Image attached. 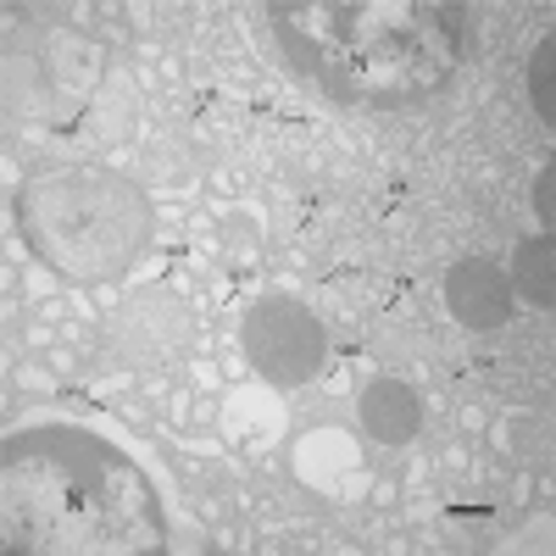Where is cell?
I'll use <instances>...</instances> for the list:
<instances>
[{"instance_id":"1","label":"cell","mask_w":556,"mask_h":556,"mask_svg":"<svg viewBox=\"0 0 556 556\" xmlns=\"http://www.w3.org/2000/svg\"><path fill=\"white\" fill-rule=\"evenodd\" d=\"M0 540L17 556H156L167 518L139 462L84 429H28L0 451Z\"/></svg>"},{"instance_id":"2","label":"cell","mask_w":556,"mask_h":556,"mask_svg":"<svg viewBox=\"0 0 556 556\" xmlns=\"http://www.w3.org/2000/svg\"><path fill=\"white\" fill-rule=\"evenodd\" d=\"M273 34L295 62L351 106H406L424 101L456 73L468 17L440 0H334V7H273Z\"/></svg>"},{"instance_id":"3","label":"cell","mask_w":556,"mask_h":556,"mask_svg":"<svg viewBox=\"0 0 556 556\" xmlns=\"http://www.w3.org/2000/svg\"><path fill=\"white\" fill-rule=\"evenodd\" d=\"M23 245L67 285L123 278L151 240V201L134 178L96 162H56L17 190Z\"/></svg>"},{"instance_id":"4","label":"cell","mask_w":556,"mask_h":556,"mask_svg":"<svg viewBox=\"0 0 556 556\" xmlns=\"http://www.w3.org/2000/svg\"><path fill=\"white\" fill-rule=\"evenodd\" d=\"M245 356L251 367L278 384V390H295V384H312L323 374V356H329V334H323V323L290 301V295H267L245 312Z\"/></svg>"},{"instance_id":"5","label":"cell","mask_w":556,"mask_h":556,"mask_svg":"<svg viewBox=\"0 0 556 556\" xmlns=\"http://www.w3.org/2000/svg\"><path fill=\"white\" fill-rule=\"evenodd\" d=\"M12 84L28 96V106H62L67 112L101 84V51L67 28H45L7 62V89Z\"/></svg>"},{"instance_id":"6","label":"cell","mask_w":556,"mask_h":556,"mask_svg":"<svg viewBox=\"0 0 556 556\" xmlns=\"http://www.w3.org/2000/svg\"><path fill=\"white\" fill-rule=\"evenodd\" d=\"M445 306L462 329H501V323H513V285H506V273L484 256H462L451 273H445Z\"/></svg>"},{"instance_id":"7","label":"cell","mask_w":556,"mask_h":556,"mask_svg":"<svg viewBox=\"0 0 556 556\" xmlns=\"http://www.w3.org/2000/svg\"><path fill=\"white\" fill-rule=\"evenodd\" d=\"M356 417H362V429L374 440L406 445L417 429H424V401H417V390L401 384V379H374L362 390V401H356Z\"/></svg>"},{"instance_id":"8","label":"cell","mask_w":556,"mask_h":556,"mask_svg":"<svg viewBox=\"0 0 556 556\" xmlns=\"http://www.w3.org/2000/svg\"><path fill=\"white\" fill-rule=\"evenodd\" d=\"M506 285H513V295H523L529 306L551 312L556 306V245L551 235L545 240H523L518 256H513V273H506Z\"/></svg>"},{"instance_id":"9","label":"cell","mask_w":556,"mask_h":556,"mask_svg":"<svg viewBox=\"0 0 556 556\" xmlns=\"http://www.w3.org/2000/svg\"><path fill=\"white\" fill-rule=\"evenodd\" d=\"M529 106H534V117L556 123V39L551 34L534 45V56H529Z\"/></svg>"},{"instance_id":"10","label":"cell","mask_w":556,"mask_h":556,"mask_svg":"<svg viewBox=\"0 0 556 556\" xmlns=\"http://www.w3.org/2000/svg\"><path fill=\"white\" fill-rule=\"evenodd\" d=\"M534 212H540L545 235H551V228H556V167H545V173L534 178Z\"/></svg>"}]
</instances>
